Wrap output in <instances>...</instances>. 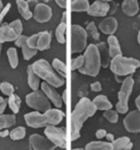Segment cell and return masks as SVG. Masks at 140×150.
Listing matches in <instances>:
<instances>
[{
	"instance_id": "24",
	"label": "cell",
	"mask_w": 140,
	"mask_h": 150,
	"mask_svg": "<svg viewBox=\"0 0 140 150\" xmlns=\"http://www.w3.org/2000/svg\"><path fill=\"white\" fill-rule=\"evenodd\" d=\"M86 150H112V143L108 141H92L87 144Z\"/></svg>"
},
{
	"instance_id": "31",
	"label": "cell",
	"mask_w": 140,
	"mask_h": 150,
	"mask_svg": "<svg viewBox=\"0 0 140 150\" xmlns=\"http://www.w3.org/2000/svg\"><path fill=\"white\" fill-rule=\"evenodd\" d=\"M52 66H53V68H54L55 70H56L57 72L61 75V76H63L64 78L66 77V73H67L66 65H65L62 61L59 60V59H54Z\"/></svg>"
},
{
	"instance_id": "49",
	"label": "cell",
	"mask_w": 140,
	"mask_h": 150,
	"mask_svg": "<svg viewBox=\"0 0 140 150\" xmlns=\"http://www.w3.org/2000/svg\"><path fill=\"white\" fill-rule=\"evenodd\" d=\"M135 105H136V107H137V110L140 111V95L135 99Z\"/></svg>"
},
{
	"instance_id": "56",
	"label": "cell",
	"mask_w": 140,
	"mask_h": 150,
	"mask_svg": "<svg viewBox=\"0 0 140 150\" xmlns=\"http://www.w3.org/2000/svg\"><path fill=\"white\" fill-rule=\"evenodd\" d=\"M3 100H4V99H3V98H2V97H0V103L2 102V101H3Z\"/></svg>"
},
{
	"instance_id": "4",
	"label": "cell",
	"mask_w": 140,
	"mask_h": 150,
	"mask_svg": "<svg viewBox=\"0 0 140 150\" xmlns=\"http://www.w3.org/2000/svg\"><path fill=\"white\" fill-rule=\"evenodd\" d=\"M85 63L82 68L78 69L82 74L95 77L99 74L101 68V60L99 50L96 44H89L84 54Z\"/></svg>"
},
{
	"instance_id": "36",
	"label": "cell",
	"mask_w": 140,
	"mask_h": 150,
	"mask_svg": "<svg viewBox=\"0 0 140 150\" xmlns=\"http://www.w3.org/2000/svg\"><path fill=\"white\" fill-rule=\"evenodd\" d=\"M0 91H1L5 96L9 97L15 93V88H14L11 83L4 81V82H1V83H0Z\"/></svg>"
},
{
	"instance_id": "7",
	"label": "cell",
	"mask_w": 140,
	"mask_h": 150,
	"mask_svg": "<svg viewBox=\"0 0 140 150\" xmlns=\"http://www.w3.org/2000/svg\"><path fill=\"white\" fill-rule=\"evenodd\" d=\"M26 104L30 108L38 111V112H45L52 109V103L48 100L42 91H33L32 93L26 96Z\"/></svg>"
},
{
	"instance_id": "42",
	"label": "cell",
	"mask_w": 140,
	"mask_h": 150,
	"mask_svg": "<svg viewBox=\"0 0 140 150\" xmlns=\"http://www.w3.org/2000/svg\"><path fill=\"white\" fill-rule=\"evenodd\" d=\"M91 90L93 92H101L102 91V86H101V83L99 81H95L91 84Z\"/></svg>"
},
{
	"instance_id": "54",
	"label": "cell",
	"mask_w": 140,
	"mask_h": 150,
	"mask_svg": "<svg viewBox=\"0 0 140 150\" xmlns=\"http://www.w3.org/2000/svg\"><path fill=\"white\" fill-rule=\"evenodd\" d=\"M72 150H86V148H74Z\"/></svg>"
},
{
	"instance_id": "5",
	"label": "cell",
	"mask_w": 140,
	"mask_h": 150,
	"mask_svg": "<svg viewBox=\"0 0 140 150\" xmlns=\"http://www.w3.org/2000/svg\"><path fill=\"white\" fill-rule=\"evenodd\" d=\"M140 67V61L133 58H126L123 54H119L111 59L110 68L111 72L117 76H128L133 74Z\"/></svg>"
},
{
	"instance_id": "48",
	"label": "cell",
	"mask_w": 140,
	"mask_h": 150,
	"mask_svg": "<svg viewBox=\"0 0 140 150\" xmlns=\"http://www.w3.org/2000/svg\"><path fill=\"white\" fill-rule=\"evenodd\" d=\"M105 137H106V139H107V141H108V142H111V143H112V142L114 141V137H113L112 134H108V133H107Z\"/></svg>"
},
{
	"instance_id": "34",
	"label": "cell",
	"mask_w": 140,
	"mask_h": 150,
	"mask_svg": "<svg viewBox=\"0 0 140 150\" xmlns=\"http://www.w3.org/2000/svg\"><path fill=\"white\" fill-rule=\"evenodd\" d=\"M37 52H38L37 48H31L30 46H28L27 44L22 46V52H23V57L26 61L30 60V59H32L34 56H36Z\"/></svg>"
},
{
	"instance_id": "41",
	"label": "cell",
	"mask_w": 140,
	"mask_h": 150,
	"mask_svg": "<svg viewBox=\"0 0 140 150\" xmlns=\"http://www.w3.org/2000/svg\"><path fill=\"white\" fill-rule=\"evenodd\" d=\"M11 3H7V4L5 5V7H3V8L1 9V11H0V25L2 24L3 19H4V17L7 15V13H9V9H11Z\"/></svg>"
},
{
	"instance_id": "57",
	"label": "cell",
	"mask_w": 140,
	"mask_h": 150,
	"mask_svg": "<svg viewBox=\"0 0 140 150\" xmlns=\"http://www.w3.org/2000/svg\"><path fill=\"white\" fill-rule=\"evenodd\" d=\"M102 1H106V2H109V1H113V0H102Z\"/></svg>"
},
{
	"instance_id": "33",
	"label": "cell",
	"mask_w": 140,
	"mask_h": 150,
	"mask_svg": "<svg viewBox=\"0 0 140 150\" xmlns=\"http://www.w3.org/2000/svg\"><path fill=\"white\" fill-rule=\"evenodd\" d=\"M103 116L111 123H117V120H119V113H117V110H112V108L105 110L103 112Z\"/></svg>"
},
{
	"instance_id": "22",
	"label": "cell",
	"mask_w": 140,
	"mask_h": 150,
	"mask_svg": "<svg viewBox=\"0 0 140 150\" xmlns=\"http://www.w3.org/2000/svg\"><path fill=\"white\" fill-rule=\"evenodd\" d=\"M93 103H94V105L96 106L97 110L105 111V110H108V109L112 108L111 102L108 100V98H107L106 96H104V95H99V96L95 97V99L93 100Z\"/></svg>"
},
{
	"instance_id": "38",
	"label": "cell",
	"mask_w": 140,
	"mask_h": 150,
	"mask_svg": "<svg viewBox=\"0 0 140 150\" xmlns=\"http://www.w3.org/2000/svg\"><path fill=\"white\" fill-rule=\"evenodd\" d=\"M84 63H85L84 56H78L77 58L73 59L71 63V70H78V69L82 67Z\"/></svg>"
},
{
	"instance_id": "13",
	"label": "cell",
	"mask_w": 140,
	"mask_h": 150,
	"mask_svg": "<svg viewBox=\"0 0 140 150\" xmlns=\"http://www.w3.org/2000/svg\"><path fill=\"white\" fill-rule=\"evenodd\" d=\"M52 17H53L52 8L48 4L37 3V5L34 7L33 18L38 23H46V22H48L52 19Z\"/></svg>"
},
{
	"instance_id": "20",
	"label": "cell",
	"mask_w": 140,
	"mask_h": 150,
	"mask_svg": "<svg viewBox=\"0 0 140 150\" xmlns=\"http://www.w3.org/2000/svg\"><path fill=\"white\" fill-rule=\"evenodd\" d=\"M27 77H28V84L32 91L39 90L40 86V77L36 74L32 69V65H29L27 68Z\"/></svg>"
},
{
	"instance_id": "28",
	"label": "cell",
	"mask_w": 140,
	"mask_h": 150,
	"mask_svg": "<svg viewBox=\"0 0 140 150\" xmlns=\"http://www.w3.org/2000/svg\"><path fill=\"white\" fill-rule=\"evenodd\" d=\"M7 104H9V108L13 110V112L15 114L19 113L20 107H21V99L18 95L13 94L11 96H9V98L7 99Z\"/></svg>"
},
{
	"instance_id": "21",
	"label": "cell",
	"mask_w": 140,
	"mask_h": 150,
	"mask_svg": "<svg viewBox=\"0 0 140 150\" xmlns=\"http://www.w3.org/2000/svg\"><path fill=\"white\" fill-rule=\"evenodd\" d=\"M50 42H52V35H50V32L48 31L40 32L37 41V50H48L50 46Z\"/></svg>"
},
{
	"instance_id": "19",
	"label": "cell",
	"mask_w": 140,
	"mask_h": 150,
	"mask_svg": "<svg viewBox=\"0 0 140 150\" xmlns=\"http://www.w3.org/2000/svg\"><path fill=\"white\" fill-rule=\"evenodd\" d=\"M107 44H108V50H109V54H110L111 59L122 54L121 45H119V40H117V38L115 37L114 35L108 36V38H107Z\"/></svg>"
},
{
	"instance_id": "1",
	"label": "cell",
	"mask_w": 140,
	"mask_h": 150,
	"mask_svg": "<svg viewBox=\"0 0 140 150\" xmlns=\"http://www.w3.org/2000/svg\"><path fill=\"white\" fill-rule=\"evenodd\" d=\"M97 108L94 105L93 101L89 98H82L80 102L75 105L74 110L71 113V119H70V138L71 141H75L80 137V129H82L84 123L88 120L90 117L96 113Z\"/></svg>"
},
{
	"instance_id": "17",
	"label": "cell",
	"mask_w": 140,
	"mask_h": 150,
	"mask_svg": "<svg viewBox=\"0 0 140 150\" xmlns=\"http://www.w3.org/2000/svg\"><path fill=\"white\" fill-rule=\"evenodd\" d=\"M122 11L128 17H134L139 11V3L138 0H123L122 2Z\"/></svg>"
},
{
	"instance_id": "18",
	"label": "cell",
	"mask_w": 140,
	"mask_h": 150,
	"mask_svg": "<svg viewBox=\"0 0 140 150\" xmlns=\"http://www.w3.org/2000/svg\"><path fill=\"white\" fill-rule=\"evenodd\" d=\"M97 47L99 50V54H100V60H101V67L103 68H107L110 65L111 57L109 54L108 46L105 42H100L97 44Z\"/></svg>"
},
{
	"instance_id": "43",
	"label": "cell",
	"mask_w": 140,
	"mask_h": 150,
	"mask_svg": "<svg viewBox=\"0 0 140 150\" xmlns=\"http://www.w3.org/2000/svg\"><path fill=\"white\" fill-rule=\"evenodd\" d=\"M106 134H107V132L105 131V129H100L96 132V137L98 138V139H102V138H104L105 136H106Z\"/></svg>"
},
{
	"instance_id": "9",
	"label": "cell",
	"mask_w": 140,
	"mask_h": 150,
	"mask_svg": "<svg viewBox=\"0 0 140 150\" xmlns=\"http://www.w3.org/2000/svg\"><path fill=\"white\" fill-rule=\"evenodd\" d=\"M44 135L48 140L53 142L57 147L66 148V133L63 129L56 125H48L44 129Z\"/></svg>"
},
{
	"instance_id": "50",
	"label": "cell",
	"mask_w": 140,
	"mask_h": 150,
	"mask_svg": "<svg viewBox=\"0 0 140 150\" xmlns=\"http://www.w3.org/2000/svg\"><path fill=\"white\" fill-rule=\"evenodd\" d=\"M62 22H63V23H66V13H63V15H62Z\"/></svg>"
},
{
	"instance_id": "10",
	"label": "cell",
	"mask_w": 140,
	"mask_h": 150,
	"mask_svg": "<svg viewBox=\"0 0 140 150\" xmlns=\"http://www.w3.org/2000/svg\"><path fill=\"white\" fill-rule=\"evenodd\" d=\"M29 148L30 150H55L57 146L46 137L33 134L29 138Z\"/></svg>"
},
{
	"instance_id": "25",
	"label": "cell",
	"mask_w": 140,
	"mask_h": 150,
	"mask_svg": "<svg viewBox=\"0 0 140 150\" xmlns=\"http://www.w3.org/2000/svg\"><path fill=\"white\" fill-rule=\"evenodd\" d=\"M17 5L20 15L25 20H30L33 17V13L30 11V7L28 5L27 1H25V0H17Z\"/></svg>"
},
{
	"instance_id": "40",
	"label": "cell",
	"mask_w": 140,
	"mask_h": 150,
	"mask_svg": "<svg viewBox=\"0 0 140 150\" xmlns=\"http://www.w3.org/2000/svg\"><path fill=\"white\" fill-rule=\"evenodd\" d=\"M27 39H28V36L20 35V36H18V38L15 40V44L18 46V47H22L23 45L27 44Z\"/></svg>"
},
{
	"instance_id": "46",
	"label": "cell",
	"mask_w": 140,
	"mask_h": 150,
	"mask_svg": "<svg viewBox=\"0 0 140 150\" xmlns=\"http://www.w3.org/2000/svg\"><path fill=\"white\" fill-rule=\"evenodd\" d=\"M28 5H29V7H35L36 5H37V0H28Z\"/></svg>"
},
{
	"instance_id": "35",
	"label": "cell",
	"mask_w": 140,
	"mask_h": 150,
	"mask_svg": "<svg viewBox=\"0 0 140 150\" xmlns=\"http://www.w3.org/2000/svg\"><path fill=\"white\" fill-rule=\"evenodd\" d=\"M87 33H89L95 40H99L100 38V34H99L98 28L95 25L94 22H90V23L87 25V29H86Z\"/></svg>"
},
{
	"instance_id": "11",
	"label": "cell",
	"mask_w": 140,
	"mask_h": 150,
	"mask_svg": "<svg viewBox=\"0 0 140 150\" xmlns=\"http://www.w3.org/2000/svg\"><path fill=\"white\" fill-rule=\"evenodd\" d=\"M124 127L129 133H140V111H130L124 119Z\"/></svg>"
},
{
	"instance_id": "47",
	"label": "cell",
	"mask_w": 140,
	"mask_h": 150,
	"mask_svg": "<svg viewBox=\"0 0 140 150\" xmlns=\"http://www.w3.org/2000/svg\"><path fill=\"white\" fill-rule=\"evenodd\" d=\"M9 129H1V132H0V137L4 138V137H6V136H9Z\"/></svg>"
},
{
	"instance_id": "16",
	"label": "cell",
	"mask_w": 140,
	"mask_h": 150,
	"mask_svg": "<svg viewBox=\"0 0 140 150\" xmlns=\"http://www.w3.org/2000/svg\"><path fill=\"white\" fill-rule=\"evenodd\" d=\"M18 38V35L9 24H2L0 26V43L2 44L7 41H15Z\"/></svg>"
},
{
	"instance_id": "15",
	"label": "cell",
	"mask_w": 140,
	"mask_h": 150,
	"mask_svg": "<svg viewBox=\"0 0 140 150\" xmlns=\"http://www.w3.org/2000/svg\"><path fill=\"white\" fill-rule=\"evenodd\" d=\"M98 29L100 30L102 33L107 34V35H113L115 31L117 30V21L115 18L108 17L105 18L104 20L100 22L98 26Z\"/></svg>"
},
{
	"instance_id": "32",
	"label": "cell",
	"mask_w": 140,
	"mask_h": 150,
	"mask_svg": "<svg viewBox=\"0 0 140 150\" xmlns=\"http://www.w3.org/2000/svg\"><path fill=\"white\" fill-rule=\"evenodd\" d=\"M25 136L26 129L24 127H18L9 133V137L11 138V140H22L25 138Z\"/></svg>"
},
{
	"instance_id": "14",
	"label": "cell",
	"mask_w": 140,
	"mask_h": 150,
	"mask_svg": "<svg viewBox=\"0 0 140 150\" xmlns=\"http://www.w3.org/2000/svg\"><path fill=\"white\" fill-rule=\"evenodd\" d=\"M109 9H110V5L108 4V2L102 0H96L90 5L87 13L92 17H105L109 13Z\"/></svg>"
},
{
	"instance_id": "51",
	"label": "cell",
	"mask_w": 140,
	"mask_h": 150,
	"mask_svg": "<svg viewBox=\"0 0 140 150\" xmlns=\"http://www.w3.org/2000/svg\"><path fill=\"white\" fill-rule=\"evenodd\" d=\"M66 94H67V92L64 91V93H63V102H66Z\"/></svg>"
},
{
	"instance_id": "6",
	"label": "cell",
	"mask_w": 140,
	"mask_h": 150,
	"mask_svg": "<svg viewBox=\"0 0 140 150\" xmlns=\"http://www.w3.org/2000/svg\"><path fill=\"white\" fill-rule=\"evenodd\" d=\"M134 86V79L132 77H126L123 80L121 86V90L117 95L119 98V102L115 105V110L117 111V113L121 114H125L129 110V99L130 96L132 94Z\"/></svg>"
},
{
	"instance_id": "12",
	"label": "cell",
	"mask_w": 140,
	"mask_h": 150,
	"mask_svg": "<svg viewBox=\"0 0 140 150\" xmlns=\"http://www.w3.org/2000/svg\"><path fill=\"white\" fill-rule=\"evenodd\" d=\"M40 88H41V91L45 94V96L48 98V100L50 101L52 104H54L56 106V108L60 109L61 107L63 106V100L61 98V96L59 95V93L56 91V88L53 86H50L48 82H42L40 84Z\"/></svg>"
},
{
	"instance_id": "3",
	"label": "cell",
	"mask_w": 140,
	"mask_h": 150,
	"mask_svg": "<svg viewBox=\"0 0 140 150\" xmlns=\"http://www.w3.org/2000/svg\"><path fill=\"white\" fill-rule=\"evenodd\" d=\"M32 69L40 77V79H43L45 82L50 83V86L55 88H60L64 86L65 79L63 76H61L53 66L44 59L36 61L32 64Z\"/></svg>"
},
{
	"instance_id": "2",
	"label": "cell",
	"mask_w": 140,
	"mask_h": 150,
	"mask_svg": "<svg viewBox=\"0 0 140 150\" xmlns=\"http://www.w3.org/2000/svg\"><path fill=\"white\" fill-rule=\"evenodd\" d=\"M65 114L63 111L59 110V108L50 109L45 112H30L24 115V118L28 127L33 129H39V127H48V125H57L62 121Z\"/></svg>"
},
{
	"instance_id": "8",
	"label": "cell",
	"mask_w": 140,
	"mask_h": 150,
	"mask_svg": "<svg viewBox=\"0 0 140 150\" xmlns=\"http://www.w3.org/2000/svg\"><path fill=\"white\" fill-rule=\"evenodd\" d=\"M70 50L72 54L82 52L87 48L88 33L86 29L80 25L71 26V38H70Z\"/></svg>"
},
{
	"instance_id": "45",
	"label": "cell",
	"mask_w": 140,
	"mask_h": 150,
	"mask_svg": "<svg viewBox=\"0 0 140 150\" xmlns=\"http://www.w3.org/2000/svg\"><path fill=\"white\" fill-rule=\"evenodd\" d=\"M56 3L59 5V7L61 8H66V5H67V0H55Z\"/></svg>"
},
{
	"instance_id": "30",
	"label": "cell",
	"mask_w": 140,
	"mask_h": 150,
	"mask_svg": "<svg viewBox=\"0 0 140 150\" xmlns=\"http://www.w3.org/2000/svg\"><path fill=\"white\" fill-rule=\"evenodd\" d=\"M66 23H63L61 22L59 24V26L57 27L56 29V38H57V41L59 43H65L66 39H65V32H66Z\"/></svg>"
},
{
	"instance_id": "23",
	"label": "cell",
	"mask_w": 140,
	"mask_h": 150,
	"mask_svg": "<svg viewBox=\"0 0 140 150\" xmlns=\"http://www.w3.org/2000/svg\"><path fill=\"white\" fill-rule=\"evenodd\" d=\"M132 147L133 144L128 137L117 138L112 142V150H129L132 149Z\"/></svg>"
},
{
	"instance_id": "26",
	"label": "cell",
	"mask_w": 140,
	"mask_h": 150,
	"mask_svg": "<svg viewBox=\"0 0 140 150\" xmlns=\"http://www.w3.org/2000/svg\"><path fill=\"white\" fill-rule=\"evenodd\" d=\"M16 125L15 114H0V129H9Z\"/></svg>"
},
{
	"instance_id": "44",
	"label": "cell",
	"mask_w": 140,
	"mask_h": 150,
	"mask_svg": "<svg viewBox=\"0 0 140 150\" xmlns=\"http://www.w3.org/2000/svg\"><path fill=\"white\" fill-rule=\"evenodd\" d=\"M7 100H3L2 102L0 103V114H2L3 112H4V110H5V108H6V106H7Z\"/></svg>"
},
{
	"instance_id": "29",
	"label": "cell",
	"mask_w": 140,
	"mask_h": 150,
	"mask_svg": "<svg viewBox=\"0 0 140 150\" xmlns=\"http://www.w3.org/2000/svg\"><path fill=\"white\" fill-rule=\"evenodd\" d=\"M6 54L11 68H17L18 65H19V56H18V52L16 47H9L6 52Z\"/></svg>"
},
{
	"instance_id": "27",
	"label": "cell",
	"mask_w": 140,
	"mask_h": 150,
	"mask_svg": "<svg viewBox=\"0 0 140 150\" xmlns=\"http://www.w3.org/2000/svg\"><path fill=\"white\" fill-rule=\"evenodd\" d=\"M90 7L89 0H71V11L75 13L88 11Z\"/></svg>"
},
{
	"instance_id": "55",
	"label": "cell",
	"mask_w": 140,
	"mask_h": 150,
	"mask_svg": "<svg viewBox=\"0 0 140 150\" xmlns=\"http://www.w3.org/2000/svg\"><path fill=\"white\" fill-rule=\"evenodd\" d=\"M1 50H2V44L0 43V54H1Z\"/></svg>"
},
{
	"instance_id": "52",
	"label": "cell",
	"mask_w": 140,
	"mask_h": 150,
	"mask_svg": "<svg viewBox=\"0 0 140 150\" xmlns=\"http://www.w3.org/2000/svg\"><path fill=\"white\" fill-rule=\"evenodd\" d=\"M137 41H138V43L140 44V30H139V32H138V35H137Z\"/></svg>"
},
{
	"instance_id": "53",
	"label": "cell",
	"mask_w": 140,
	"mask_h": 150,
	"mask_svg": "<svg viewBox=\"0 0 140 150\" xmlns=\"http://www.w3.org/2000/svg\"><path fill=\"white\" fill-rule=\"evenodd\" d=\"M3 4H2V1H1V0H0V11H1V9L3 8Z\"/></svg>"
},
{
	"instance_id": "37",
	"label": "cell",
	"mask_w": 140,
	"mask_h": 150,
	"mask_svg": "<svg viewBox=\"0 0 140 150\" xmlns=\"http://www.w3.org/2000/svg\"><path fill=\"white\" fill-rule=\"evenodd\" d=\"M9 26L13 28L14 31L17 33L18 36L22 35V32H23V24H22V22L20 21V20H15V21H13L9 24Z\"/></svg>"
},
{
	"instance_id": "39",
	"label": "cell",
	"mask_w": 140,
	"mask_h": 150,
	"mask_svg": "<svg viewBox=\"0 0 140 150\" xmlns=\"http://www.w3.org/2000/svg\"><path fill=\"white\" fill-rule=\"evenodd\" d=\"M38 36H39V33L33 34V35L29 36V37H28V39H27V45L30 46L31 48H37Z\"/></svg>"
}]
</instances>
